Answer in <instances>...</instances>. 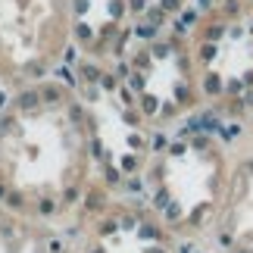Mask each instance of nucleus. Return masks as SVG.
<instances>
[{"label":"nucleus","instance_id":"obj_4","mask_svg":"<svg viewBox=\"0 0 253 253\" xmlns=\"http://www.w3.org/2000/svg\"><path fill=\"white\" fill-rule=\"evenodd\" d=\"M69 79L84 97L91 113V131L100 175L110 191H138L141 172L147 166L160 134L147 125L134 106L116 63H94L72 56Z\"/></svg>","mask_w":253,"mask_h":253},{"label":"nucleus","instance_id":"obj_6","mask_svg":"<svg viewBox=\"0 0 253 253\" xmlns=\"http://www.w3.org/2000/svg\"><path fill=\"white\" fill-rule=\"evenodd\" d=\"M75 56V0H0V91L53 79Z\"/></svg>","mask_w":253,"mask_h":253},{"label":"nucleus","instance_id":"obj_2","mask_svg":"<svg viewBox=\"0 0 253 253\" xmlns=\"http://www.w3.org/2000/svg\"><path fill=\"white\" fill-rule=\"evenodd\" d=\"M238 144L191 119L157 138L138 194L184 247H203L222 210Z\"/></svg>","mask_w":253,"mask_h":253},{"label":"nucleus","instance_id":"obj_1","mask_svg":"<svg viewBox=\"0 0 253 253\" xmlns=\"http://www.w3.org/2000/svg\"><path fill=\"white\" fill-rule=\"evenodd\" d=\"M103 188L91 113L69 72L3 94L0 207L72 228Z\"/></svg>","mask_w":253,"mask_h":253},{"label":"nucleus","instance_id":"obj_5","mask_svg":"<svg viewBox=\"0 0 253 253\" xmlns=\"http://www.w3.org/2000/svg\"><path fill=\"white\" fill-rule=\"evenodd\" d=\"M116 66L134 106L157 134H166L203 113V94L184 25L131 41Z\"/></svg>","mask_w":253,"mask_h":253},{"label":"nucleus","instance_id":"obj_11","mask_svg":"<svg viewBox=\"0 0 253 253\" xmlns=\"http://www.w3.org/2000/svg\"><path fill=\"white\" fill-rule=\"evenodd\" d=\"M131 22H134V41L166 28L181 25V19L194 13V0H128Z\"/></svg>","mask_w":253,"mask_h":253},{"label":"nucleus","instance_id":"obj_10","mask_svg":"<svg viewBox=\"0 0 253 253\" xmlns=\"http://www.w3.org/2000/svg\"><path fill=\"white\" fill-rule=\"evenodd\" d=\"M0 253H79L69 228L19 216L0 207Z\"/></svg>","mask_w":253,"mask_h":253},{"label":"nucleus","instance_id":"obj_9","mask_svg":"<svg viewBox=\"0 0 253 253\" xmlns=\"http://www.w3.org/2000/svg\"><path fill=\"white\" fill-rule=\"evenodd\" d=\"M134 41L128 0H75V56L119 63Z\"/></svg>","mask_w":253,"mask_h":253},{"label":"nucleus","instance_id":"obj_12","mask_svg":"<svg viewBox=\"0 0 253 253\" xmlns=\"http://www.w3.org/2000/svg\"><path fill=\"white\" fill-rule=\"evenodd\" d=\"M0 100H3V91H0Z\"/></svg>","mask_w":253,"mask_h":253},{"label":"nucleus","instance_id":"obj_7","mask_svg":"<svg viewBox=\"0 0 253 253\" xmlns=\"http://www.w3.org/2000/svg\"><path fill=\"white\" fill-rule=\"evenodd\" d=\"M69 231L79 253H184L138 191L103 188Z\"/></svg>","mask_w":253,"mask_h":253},{"label":"nucleus","instance_id":"obj_8","mask_svg":"<svg viewBox=\"0 0 253 253\" xmlns=\"http://www.w3.org/2000/svg\"><path fill=\"white\" fill-rule=\"evenodd\" d=\"M207 253H253V128L244 134L235 150L228 191L222 200L210 238L203 241Z\"/></svg>","mask_w":253,"mask_h":253},{"label":"nucleus","instance_id":"obj_3","mask_svg":"<svg viewBox=\"0 0 253 253\" xmlns=\"http://www.w3.org/2000/svg\"><path fill=\"white\" fill-rule=\"evenodd\" d=\"M184 35L203 113L244 128L253 119V0H200Z\"/></svg>","mask_w":253,"mask_h":253}]
</instances>
